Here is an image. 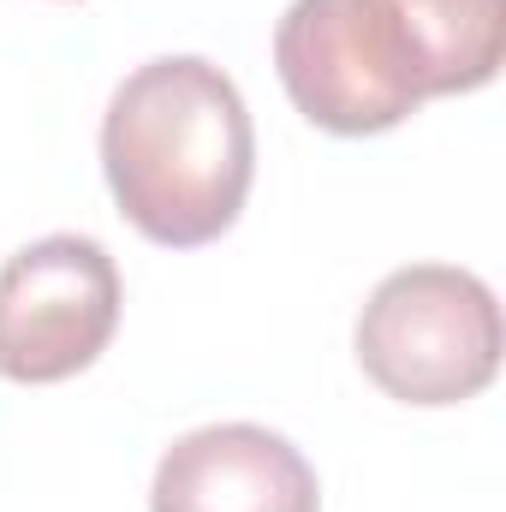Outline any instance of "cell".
<instances>
[{
  "instance_id": "6",
  "label": "cell",
  "mask_w": 506,
  "mask_h": 512,
  "mask_svg": "<svg viewBox=\"0 0 506 512\" xmlns=\"http://www.w3.org/2000/svg\"><path fill=\"white\" fill-rule=\"evenodd\" d=\"M364 6L376 12L399 72L423 102L495 84L506 60V0H364Z\"/></svg>"
},
{
  "instance_id": "5",
  "label": "cell",
  "mask_w": 506,
  "mask_h": 512,
  "mask_svg": "<svg viewBox=\"0 0 506 512\" xmlns=\"http://www.w3.org/2000/svg\"><path fill=\"white\" fill-rule=\"evenodd\" d=\"M149 512H322V489L286 435L262 423H209L161 453Z\"/></svg>"
},
{
  "instance_id": "4",
  "label": "cell",
  "mask_w": 506,
  "mask_h": 512,
  "mask_svg": "<svg viewBox=\"0 0 506 512\" xmlns=\"http://www.w3.org/2000/svg\"><path fill=\"white\" fill-rule=\"evenodd\" d=\"M274 72L292 108L334 137H376L423 108L364 0H292L274 30Z\"/></svg>"
},
{
  "instance_id": "1",
  "label": "cell",
  "mask_w": 506,
  "mask_h": 512,
  "mask_svg": "<svg viewBox=\"0 0 506 512\" xmlns=\"http://www.w3.org/2000/svg\"><path fill=\"white\" fill-rule=\"evenodd\" d=\"M102 173L149 245L197 251L221 239L256 173V131L239 84L203 54L137 66L102 120Z\"/></svg>"
},
{
  "instance_id": "2",
  "label": "cell",
  "mask_w": 506,
  "mask_h": 512,
  "mask_svg": "<svg viewBox=\"0 0 506 512\" xmlns=\"http://www.w3.org/2000/svg\"><path fill=\"white\" fill-rule=\"evenodd\" d=\"M358 364L399 405H465L501 370V304L471 268H393L358 316Z\"/></svg>"
},
{
  "instance_id": "3",
  "label": "cell",
  "mask_w": 506,
  "mask_h": 512,
  "mask_svg": "<svg viewBox=\"0 0 506 512\" xmlns=\"http://www.w3.org/2000/svg\"><path fill=\"white\" fill-rule=\"evenodd\" d=\"M120 328V268L84 233H48L0 268V376L24 387L90 370Z\"/></svg>"
}]
</instances>
